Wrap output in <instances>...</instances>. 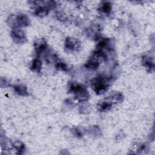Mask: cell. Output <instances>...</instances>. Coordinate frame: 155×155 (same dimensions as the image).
<instances>
[{
  "label": "cell",
  "instance_id": "1",
  "mask_svg": "<svg viewBox=\"0 0 155 155\" xmlns=\"http://www.w3.org/2000/svg\"><path fill=\"white\" fill-rule=\"evenodd\" d=\"M68 92L74 94L75 98L80 102L86 101L89 98V93L86 87L79 83L71 82L68 85Z\"/></svg>",
  "mask_w": 155,
  "mask_h": 155
},
{
  "label": "cell",
  "instance_id": "2",
  "mask_svg": "<svg viewBox=\"0 0 155 155\" xmlns=\"http://www.w3.org/2000/svg\"><path fill=\"white\" fill-rule=\"evenodd\" d=\"M111 79L105 76H99L93 79L91 85L93 90L97 94H104L108 88Z\"/></svg>",
  "mask_w": 155,
  "mask_h": 155
},
{
  "label": "cell",
  "instance_id": "3",
  "mask_svg": "<svg viewBox=\"0 0 155 155\" xmlns=\"http://www.w3.org/2000/svg\"><path fill=\"white\" fill-rule=\"evenodd\" d=\"M10 35L13 40L15 42L18 44L24 43L27 40V38L25 37L24 33L20 29H18V28L13 29L10 33Z\"/></svg>",
  "mask_w": 155,
  "mask_h": 155
},
{
  "label": "cell",
  "instance_id": "4",
  "mask_svg": "<svg viewBox=\"0 0 155 155\" xmlns=\"http://www.w3.org/2000/svg\"><path fill=\"white\" fill-rule=\"evenodd\" d=\"M80 44L78 41L76 39L67 38L65 41V50H67L68 52L73 51L75 50H77Z\"/></svg>",
  "mask_w": 155,
  "mask_h": 155
},
{
  "label": "cell",
  "instance_id": "5",
  "mask_svg": "<svg viewBox=\"0 0 155 155\" xmlns=\"http://www.w3.org/2000/svg\"><path fill=\"white\" fill-rule=\"evenodd\" d=\"M34 47L37 54H40L47 48V44L45 39H39L35 42Z\"/></svg>",
  "mask_w": 155,
  "mask_h": 155
},
{
  "label": "cell",
  "instance_id": "6",
  "mask_svg": "<svg viewBox=\"0 0 155 155\" xmlns=\"http://www.w3.org/2000/svg\"><path fill=\"white\" fill-rule=\"evenodd\" d=\"M15 21L19 27H26L30 24L29 18L24 14H19L15 18Z\"/></svg>",
  "mask_w": 155,
  "mask_h": 155
},
{
  "label": "cell",
  "instance_id": "7",
  "mask_svg": "<svg viewBox=\"0 0 155 155\" xmlns=\"http://www.w3.org/2000/svg\"><path fill=\"white\" fill-rule=\"evenodd\" d=\"M96 58L93 56L91 58H90L85 64V67L89 69L96 70L99 65V62Z\"/></svg>",
  "mask_w": 155,
  "mask_h": 155
},
{
  "label": "cell",
  "instance_id": "8",
  "mask_svg": "<svg viewBox=\"0 0 155 155\" xmlns=\"http://www.w3.org/2000/svg\"><path fill=\"white\" fill-rule=\"evenodd\" d=\"M49 12V7L48 6V4L45 6H39L38 7L35 11V15L39 16V17H43L46 16Z\"/></svg>",
  "mask_w": 155,
  "mask_h": 155
},
{
  "label": "cell",
  "instance_id": "9",
  "mask_svg": "<svg viewBox=\"0 0 155 155\" xmlns=\"http://www.w3.org/2000/svg\"><path fill=\"white\" fill-rule=\"evenodd\" d=\"M112 106V102L109 101H103L98 103L97 104V109L102 112L108 111L110 110Z\"/></svg>",
  "mask_w": 155,
  "mask_h": 155
},
{
  "label": "cell",
  "instance_id": "10",
  "mask_svg": "<svg viewBox=\"0 0 155 155\" xmlns=\"http://www.w3.org/2000/svg\"><path fill=\"white\" fill-rule=\"evenodd\" d=\"M14 90L15 93L22 96H25L28 95V92H27V87L24 85H15L13 86Z\"/></svg>",
  "mask_w": 155,
  "mask_h": 155
},
{
  "label": "cell",
  "instance_id": "11",
  "mask_svg": "<svg viewBox=\"0 0 155 155\" xmlns=\"http://www.w3.org/2000/svg\"><path fill=\"white\" fill-rule=\"evenodd\" d=\"M99 10L105 15H108L111 10V4L109 2H103L100 5Z\"/></svg>",
  "mask_w": 155,
  "mask_h": 155
},
{
  "label": "cell",
  "instance_id": "12",
  "mask_svg": "<svg viewBox=\"0 0 155 155\" xmlns=\"http://www.w3.org/2000/svg\"><path fill=\"white\" fill-rule=\"evenodd\" d=\"M142 64L145 67H147V68L151 70L153 69L154 68V62L153 59L147 56H144L142 57Z\"/></svg>",
  "mask_w": 155,
  "mask_h": 155
},
{
  "label": "cell",
  "instance_id": "13",
  "mask_svg": "<svg viewBox=\"0 0 155 155\" xmlns=\"http://www.w3.org/2000/svg\"><path fill=\"white\" fill-rule=\"evenodd\" d=\"M42 67V62L38 59H35L33 60L31 62V65L30 66V69L33 71L39 72L40 71Z\"/></svg>",
  "mask_w": 155,
  "mask_h": 155
},
{
  "label": "cell",
  "instance_id": "14",
  "mask_svg": "<svg viewBox=\"0 0 155 155\" xmlns=\"http://www.w3.org/2000/svg\"><path fill=\"white\" fill-rule=\"evenodd\" d=\"M13 146L17 151V154H22L25 151V145L21 141H15L13 143Z\"/></svg>",
  "mask_w": 155,
  "mask_h": 155
},
{
  "label": "cell",
  "instance_id": "15",
  "mask_svg": "<svg viewBox=\"0 0 155 155\" xmlns=\"http://www.w3.org/2000/svg\"><path fill=\"white\" fill-rule=\"evenodd\" d=\"M55 68L58 70L65 71L67 70V65L65 62L62 61H58L55 64Z\"/></svg>",
  "mask_w": 155,
  "mask_h": 155
},
{
  "label": "cell",
  "instance_id": "16",
  "mask_svg": "<svg viewBox=\"0 0 155 155\" xmlns=\"http://www.w3.org/2000/svg\"><path fill=\"white\" fill-rule=\"evenodd\" d=\"M74 135L78 137H81L82 136H83V133L81 130H80L79 128H76L74 129Z\"/></svg>",
  "mask_w": 155,
  "mask_h": 155
}]
</instances>
